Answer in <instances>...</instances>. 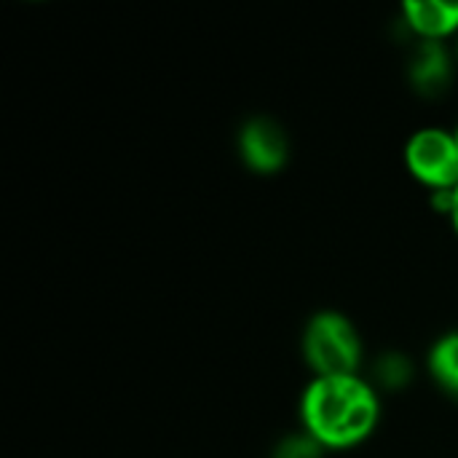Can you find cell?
<instances>
[{"label":"cell","instance_id":"6da1fadb","mask_svg":"<svg viewBox=\"0 0 458 458\" xmlns=\"http://www.w3.org/2000/svg\"><path fill=\"white\" fill-rule=\"evenodd\" d=\"M301 427L325 451H349L365 443L381 421V394L370 378L314 376L301 394Z\"/></svg>","mask_w":458,"mask_h":458},{"label":"cell","instance_id":"7a4b0ae2","mask_svg":"<svg viewBox=\"0 0 458 458\" xmlns=\"http://www.w3.org/2000/svg\"><path fill=\"white\" fill-rule=\"evenodd\" d=\"M301 354L314 376H354L362 373L365 341L352 317L335 309H322L303 325Z\"/></svg>","mask_w":458,"mask_h":458},{"label":"cell","instance_id":"3957f363","mask_svg":"<svg viewBox=\"0 0 458 458\" xmlns=\"http://www.w3.org/2000/svg\"><path fill=\"white\" fill-rule=\"evenodd\" d=\"M408 172L429 191L458 188V140L454 129L421 126L405 142Z\"/></svg>","mask_w":458,"mask_h":458},{"label":"cell","instance_id":"277c9868","mask_svg":"<svg viewBox=\"0 0 458 458\" xmlns=\"http://www.w3.org/2000/svg\"><path fill=\"white\" fill-rule=\"evenodd\" d=\"M236 148L242 161L258 174H276L287 166L290 137L271 115H252L239 126Z\"/></svg>","mask_w":458,"mask_h":458},{"label":"cell","instance_id":"5b68a950","mask_svg":"<svg viewBox=\"0 0 458 458\" xmlns=\"http://www.w3.org/2000/svg\"><path fill=\"white\" fill-rule=\"evenodd\" d=\"M456 54L448 40H416L408 56V81L424 97L448 91L456 72Z\"/></svg>","mask_w":458,"mask_h":458},{"label":"cell","instance_id":"8992f818","mask_svg":"<svg viewBox=\"0 0 458 458\" xmlns=\"http://www.w3.org/2000/svg\"><path fill=\"white\" fill-rule=\"evenodd\" d=\"M400 11L419 40H448L458 35V0H405Z\"/></svg>","mask_w":458,"mask_h":458},{"label":"cell","instance_id":"52a82bcc","mask_svg":"<svg viewBox=\"0 0 458 458\" xmlns=\"http://www.w3.org/2000/svg\"><path fill=\"white\" fill-rule=\"evenodd\" d=\"M427 370L435 386L458 403V330H448L427 352Z\"/></svg>","mask_w":458,"mask_h":458},{"label":"cell","instance_id":"ba28073f","mask_svg":"<svg viewBox=\"0 0 458 458\" xmlns=\"http://www.w3.org/2000/svg\"><path fill=\"white\" fill-rule=\"evenodd\" d=\"M411 378H413V362L408 357L397 354V352L381 354L378 362H376V368H373V386L376 389L381 386V389L394 392V389L408 386Z\"/></svg>","mask_w":458,"mask_h":458},{"label":"cell","instance_id":"9c48e42d","mask_svg":"<svg viewBox=\"0 0 458 458\" xmlns=\"http://www.w3.org/2000/svg\"><path fill=\"white\" fill-rule=\"evenodd\" d=\"M322 454H325V448L309 432H298V435L282 437L274 445L271 458H322Z\"/></svg>","mask_w":458,"mask_h":458},{"label":"cell","instance_id":"30bf717a","mask_svg":"<svg viewBox=\"0 0 458 458\" xmlns=\"http://www.w3.org/2000/svg\"><path fill=\"white\" fill-rule=\"evenodd\" d=\"M451 225H454V231H456V236H458V188L454 191V212H451Z\"/></svg>","mask_w":458,"mask_h":458},{"label":"cell","instance_id":"8fae6325","mask_svg":"<svg viewBox=\"0 0 458 458\" xmlns=\"http://www.w3.org/2000/svg\"><path fill=\"white\" fill-rule=\"evenodd\" d=\"M454 54H456V64H458V35H456V43H454Z\"/></svg>","mask_w":458,"mask_h":458},{"label":"cell","instance_id":"7c38bea8","mask_svg":"<svg viewBox=\"0 0 458 458\" xmlns=\"http://www.w3.org/2000/svg\"><path fill=\"white\" fill-rule=\"evenodd\" d=\"M454 134H456V140H458V126H456V129H454Z\"/></svg>","mask_w":458,"mask_h":458}]
</instances>
